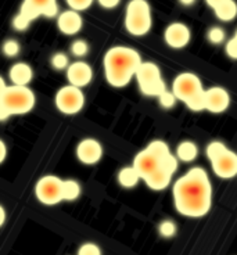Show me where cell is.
<instances>
[{
	"label": "cell",
	"instance_id": "4dcf8cb0",
	"mask_svg": "<svg viewBox=\"0 0 237 255\" xmlns=\"http://www.w3.org/2000/svg\"><path fill=\"white\" fill-rule=\"evenodd\" d=\"M226 54L233 60H237V31L235 36L226 43Z\"/></svg>",
	"mask_w": 237,
	"mask_h": 255
},
{
	"label": "cell",
	"instance_id": "52a82bcc",
	"mask_svg": "<svg viewBox=\"0 0 237 255\" xmlns=\"http://www.w3.org/2000/svg\"><path fill=\"white\" fill-rule=\"evenodd\" d=\"M125 28L133 36L147 35L153 26L151 8L147 0H130L125 10Z\"/></svg>",
	"mask_w": 237,
	"mask_h": 255
},
{
	"label": "cell",
	"instance_id": "30bf717a",
	"mask_svg": "<svg viewBox=\"0 0 237 255\" xmlns=\"http://www.w3.org/2000/svg\"><path fill=\"white\" fill-rule=\"evenodd\" d=\"M56 107L65 115L78 114L85 106V95L81 88L74 85H65L56 93Z\"/></svg>",
	"mask_w": 237,
	"mask_h": 255
},
{
	"label": "cell",
	"instance_id": "836d02e7",
	"mask_svg": "<svg viewBox=\"0 0 237 255\" xmlns=\"http://www.w3.org/2000/svg\"><path fill=\"white\" fill-rule=\"evenodd\" d=\"M225 0H205V3L208 4V6L211 7L212 10L215 8V7H218L221 3H224Z\"/></svg>",
	"mask_w": 237,
	"mask_h": 255
},
{
	"label": "cell",
	"instance_id": "cb8c5ba5",
	"mask_svg": "<svg viewBox=\"0 0 237 255\" xmlns=\"http://www.w3.org/2000/svg\"><path fill=\"white\" fill-rule=\"evenodd\" d=\"M51 67L54 68V70L57 71H64L67 70L68 67H70V57L65 54L64 51H58L56 54H53V57H51Z\"/></svg>",
	"mask_w": 237,
	"mask_h": 255
},
{
	"label": "cell",
	"instance_id": "d6a6232c",
	"mask_svg": "<svg viewBox=\"0 0 237 255\" xmlns=\"http://www.w3.org/2000/svg\"><path fill=\"white\" fill-rule=\"evenodd\" d=\"M0 162H4V159H6V154H7V147L4 140L0 141Z\"/></svg>",
	"mask_w": 237,
	"mask_h": 255
},
{
	"label": "cell",
	"instance_id": "4316f807",
	"mask_svg": "<svg viewBox=\"0 0 237 255\" xmlns=\"http://www.w3.org/2000/svg\"><path fill=\"white\" fill-rule=\"evenodd\" d=\"M176 100H178V97L175 96V93H173L172 90L168 89L158 97V102H160L161 107L167 110L172 109L173 106H175V103H176Z\"/></svg>",
	"mask_w": 237,
	"mask_h": 255
},
{
	"label": "cell",
	"instance_id": "d6986e66",
	"mask_svg": "<svg viewBox=\"0 0 237 255\" xmlns=\"http://www.w3.org/2000/svg\"><path fill=\"white\" fill-rule=\"evenodd\" d=\"M176 157L182 162H193L199 157V147L192 140L180 141L176 147Z\"/></svg>",
	"mask_w": 237,
	"mask_h": 255
},
{
	"label": "cell",
	"instance_id": "5b68a950",
	"mask_svg": "<svg viewBox=\"0 0 237 255\" xmlns=\"http://www.w3.org/2000/svg\"><path fill=\"white\" fill-rule=\"evenodd\" d=\"M172 92L178 97V100L186 104V107L192 111H203L205 110V89L203 83L196 74L193 72H182L175 78L172 83Z\"/></svg>",
	"mask_w": 237,
	"mask_h": 255
},
{
	"label": "cell",
	"instance_id": "603a6c76",
	"mask_svg": "<svg viewBox=\"0 0 237 255\" xmlns=\"http://www.w3.org/2000/svg\"><path fill=\"white\" fill-rule=\"evenodd\" d=\"M158 233L164 239H172L178 233V226H176V223L173 222L172 219H164L158 225Z\"/></svg>",
	"mask_w": 237,
	"mask_h": 255
},
{
	"label": "cell",
	"instance_id": "44dd1931",
	"mask_svg": "<svg viewBox=\"0 0 237 255\" xmlns=\"http://www.w3.org/2000/svg\"><path fill=\"white\" fill-rule=\"evenodd\" d=\"M81 196V185L74 179L64 180V201H74Z\"/></svg>",
	"mask_w": 237,
	"mask_h": 255
},
{
	"label": "cell",
	"instance_id": "484cf974",
	"mask_svg": "<svg viewBox=\"0 0 237 255\" xmlns=\"http://www.w3.org/2000/svg\"><path fill=\"white\" fill-rule=\"evenodd\" d=\"M19 50H21V46L17 40H14V39H8L6 40L4 43H3V53H4V56L7 57H15V56H18Z\"/></svg>",
	"mask_w": 237,
	"mask_h": 255
},
{
	"label": "cell",
	"instance_id": "8fae6325",
	"mask_svg": "<svg viewBox=\"0 0 237 255\" xmlns=\"http://www.w3.org/2000/svg\"><path fill=\"white\" fill-rule=\"evenodd\" d=\"M164 39H165V43L171 49L179 50L190 43L192 32H190V28L183 22H172L167 26Z\"/></svg>",
	"mask_w": 237,
	"mask_h": 255
},
{
	"label": "cell",
	"instance_id": "ba28073f",
	"mask_svg": "<svg viewBox=\"0 0 237 255\" xmlns=\"http://www.w3.org/2000/svg\"><path fill=\"white\" fill-rule=\"evenodd\" d=\"M135 78L143 95L150 97H160L167 90V85L162 79L158 65L151 61H143L136 72Z\"/></svg>",
	"mask_w": 237,
	"mask_h": 255
},
{
	"label": "cell",
	"instance_id": "e0dca14e",
	"mask_svg": "<svg viewBox=\"0 0 237 255\" xmlns=\"http://www.w3.org/2000/svg\"><path fill=\"white\" fill-rule=\"evenodd\" d=\"M8 78L11 85H18V86H28L33 79V68L29 64L15 63L11 65L8 71Z\"/></svg>",
	"mask_w": 237,
	"mask_h": 255
},
{
	"label": "cell",
	"instance_id": "7c38bea8",
	"mask_svg": "<svg viewBox=\"0 0 237 255\" xmlns=\"http://www.w3.org/2000/svg\"><path fill=\"white\" fill-rule=\"evenodd\" d=\"M231 106L229 92L221 86L205 89V110L212 114H221Z\"/></svg>",
	"mask_w": 237,
	"mask_h": 255
},
{
	"label": "cell",
	"instance_id": "83f0119b",
	"mask_svg": "<svg viewBox=\"0 0 237 255\" xmlns=\"http://www.w3.org/2000/svg\"><path fill=\"white\" fill-rule=\"evenodd\" d=\"M207 38H208V40L211 42L212 45H221L225 40V31L222 28H219V26H214V28H211L208 31Z\"/></svg>",
	"mask_w": 237,
	"mask_h": 255
},
{
	"label": "cell",
	"instance_id": "4fadbf2b",
	"mask_svg": "<svg viewBox=\"0 0 237 255\" xmlns=\"http://www.w3.org/2000/svg\"><path fill=\"white\" fill-rule=\"evenodd\" d=\"M77 157L85 165H95L103 157L102 143L93 137L82 139L77 146Z\"/></svg>",
	"mask_w": 237,
	"mask_h": 255
},
{
	"label": "cell",
	"instance_id": "e575fe53",
	"mask_svg": "<svg viewBox=\"0 0 237 255\" xmlns=\"http://www.w3.org/2000/svg\"><path fill=\"white\" fill-rule=\"evenodd\" d=\"M4 221H6V211H4V207H0V225L1 226L4 225Z\"/></svg>",
	"mask_w": 237,
	"mask_h": 255
},
{
	"label": "cell",
	"instance_id": "1f68e13d",
	"mask_svg": "<svg viewBox=\"0 0 237 255\" xmlns=\"http://www.w3.org/2000/svg\"><path fill=\"white\" fill-rule=\"evenodd\" d=\"M99 4L104 8H116V7L119 6L121 0H97Z\"/></svg>",
	"mask_w": 237,
	"mask_h": 255
},
{
	"label": "cell",
	"instance_id": "9a60e30c",
	"mask_svg": "<svg viewBox=\"0 0 237 255\" xmlns=\"http://www.w3.org/2000/svg\"><path fill=\"white\" fill-rule=\"evenodd\" d=\"M214 173L222 179H232L237 175V154L226 150L221 157L211 162Z\"/></svg>",
	"mask_w": 237,
	"mask_h": 255
},
{
	"label": "cell",
	"instance_id": "7402d4cb",
	"mask_svg": "<svg viewBox=\"0 0 237 255\" xmlns=\"http://www.w3.org/2000/svg\"><path fill=\"white\" fill-rule=\"evenodd\" d=\"M226 150H229V148L225 146V143H222V141H219V140H214L207 146L205 153H207L208 159L212 162V161H215L218 157H221Z\"/></svg>",
	"mask_w": 237,
	"mask_h": 255
},
{
	"label": "cell",
	"instance_id": "f1b7e54d",
	"mask_svg": "<svg viewBox=\"0 0 237 255\" xmlns=\"http://www.w3.org/2000/svg\"><path fill=\"white\" fill-rule=\"evenodd\" d=\"M78 255H102V249L95 243H85L78 249Z\"/></svg>",
	"mask_w": 237,
	"mask_h": 255
},
{
	"label": "cell",
	"instance_id": "5bb4252c",
	"mask_svg": "<svg viewBox=\"0 0 237 255\" xmlns=\"http://www.w3.org/2000/svg\"><path fill=\"white\" fill-rule=\"evenodd\" d=\"M93 79V70L86 61H75L71 63L67 68V81L70 85L84 88L88 86Z\"/></svg>",
	"mask_w": 237,
	"mask_h": 255
},
{
	"label": "cell",
	"instance_id": "9c48e42d",
	"mask_svg": "<svg viewBox=\"0 0 237 255\" xmlns=\"http://www.w3.org/2000/svg\"><path fill=\"white\" fill-rule=\"evenodd\" d=\"M36 198L45 205H57L64 201V180L54 175H46L35 186Z\"/></svg>",
	"mask_w": 237,
	"mask_h": 255
},
{
	"label": "cell",
	"instance_id": "7a4b0ae2",
	"mask_svg": "<svg viewBox=\"0 0 237 255\" xmlns=\"http://www.w3.org/2000/svg\"><path fill=\"white\" fill-rule=\"evenodd\" d=\"M141 61L139 51L128 46H114L106 51L103 58L104 75L114 88H125L136 77Z\"/></svg>",
	"mask_w": 237,
	"mask_h": 255
},
{
	"label": "cell",
	"instance_id": "3957f363",
	"mask_svg": "<svg viewBox=\"0 0 237 255\" xmlns=\"http://www.w3.org/2000/svg\"><path fill=\"white\" fill-rule=\"evenodd\" d=\"M178 157L173 155L169 146L164 140H154L144 150L135 155L133 166L140 173L143 180H146L153 173L161 169H169L176 172L178 169Z\"/></svg>",
	"mask_w": 237,
	"mask_h": 255
},
{
	"label": "cell",
	"instance_id": "ac0fdd59",
	"mask_svg": "<svg viewBox=\"0 0 237 255\" xmlns=\"http://www.w3.org/2000/svg\"><path fill=\"white\" fill-rule=\"evenodd\" d=\"M118 183L122 186V187H125V189H132V187H135L137 186V183L141 180L140 173L137 172V169H136L135 166H123L121 171L118 172Z\"/></svg>",
	"mask_w": 237,
	"mask_h": 255
},
{
	"label": "cell",
	"instance_id": "6da1fadb",
	"mask_svg": "<svg viewBox=\"0 0 237 255\" xmlns=\"http://www.w3.org/2000/svg\"><path fill=\"white\" fill-rule=\"evenodd\" d=\"M175 210L189 218L205 217L212 204V186L208 173L196 166L180 176L172 187Z\"/></svg>",
	"mask_w": 237,
	"mask_h": 255
},
{
	"label": "cell",
	"instance_id": "277c9868",
	"mask_svg": "<svg viewBox=\"0 0 237 255\" xmlns=\"http://www.w3.org/2000/svg\"><path fill=\"white\" fill-rule=\"evenodd\" d=\"M35 93L29 86L6 85L1 79L0 85V120L6 121L13 115L28 114L35 107Z\"/></svg>",
	"mask_w": 237,
	"mask_h": 255
},
{
	"label": "cell",
	"instance_id": "f546056e",
	"mask_svg": "<svg viewBox=\"0 0 237 255\" xmlns=\"http://www.w3.org/2000/svg\"><path fill=\"white\" fill-rule=\"evenodd\" d=\"M67 4L70 6L71 10H75V11H84L86 8H89L95 0H65Z\"/></svg>",
	"mask_w": 237,
	"mask_h": 255
},
{
	"label": "cell",
	"instance_id": "d590c367",
	"mask_svg": "<svg viewBox=\"0 0 237 255\" xmlns=\"http://www.w3.org/2000/svg\"><path fill=\"white\" fill-rule=\"evenodd\" d=\"M180 4H183V6H193L194 3H196V0H179Z\"/></svg>",
	"mask_w": 237,
	"mask_h": 255
},
{
	"label": "cell",
	"instance_id": "d4e9b609",
	"mask_svg": "<svg viewBox=\"0 0 237 255\" xmlns=\"http://www.w3.org/2000/svg\"><path fill=\"white\" fill-rule=\"evenodd\" d=\"M71 53L75 56V57H85L88 53H89V43L84 40V39H77L72 42L71 45Z\"/></svg>",
	"mask_w": 237,
	"mask_h": 255
},
{
	"label": "cell",
	"instance_id": "2e32d148",
	"mask_svg": "<svg viewBox=\"0 0 237 255\" xmlns=\"http://www.w3.org/2000/svg\"><path fill=\"white\" fill-rule=\"evenodd\" d=\"M82 25H84V19L81 17L79 11H75V10L70 8L67 11H63L57 17L58 29L68 36L77 35L78 32L82 29Z\"/></svg>",
	"mask_w": 237,
	"mask_h": 255
},
{
	"label": "cell",
	"instance_id": "ffe728a7",
	"mask_svg": "<svg viewBox=\"0 0 237 255\" xmlns=\"http://www.w3.org/2000/svg\"><path fill=\"white\" fill-rule=\"evenodd\" d=\"M214 13L218 19L224 22H229L237 17V3L235 0H225L218 7L214 8Z\"/></svg>",
	"mask_w": 237,
	"mask_h": 255
},
{
	"label": "cell",
	"instance_id": "8992f818",
	"mask_svg": "<svg viewBox=\"0 0 237 255\" xmlns=\"http://www.w3.org/2000/svg\"><path fill=\"white\" fill-rule=\"evenodd\" d=\"M58 13L57 0H24L19 13L14 17L13 26L17 31H25L33 19L39 17H56Z\"/></svg>",
	"mask_w": 237,
	"mask_h": 255
}]
</instances>
